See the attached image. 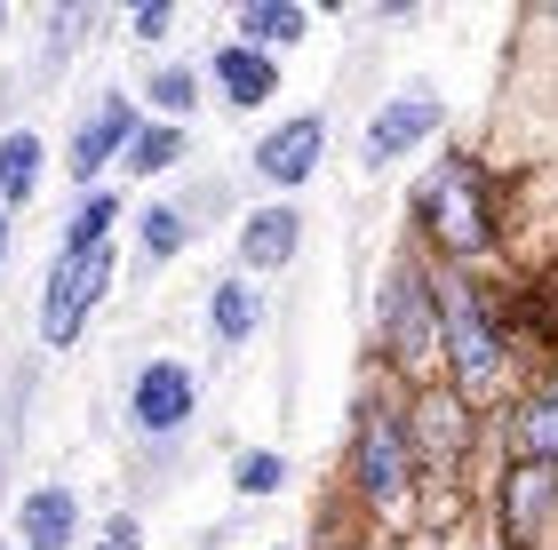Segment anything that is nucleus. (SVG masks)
Instances as JSON below:
<instances>
[{
  "label": "nucleus",
  "mask_w": 558,
  "mask_h": 550,
  "mask_svg": "<svg viewBox=\"0 0 558 550\" xmlns=\"http://www.w3.org/2000/svg\"><path fill=\"white\" fill-rule=\"evenodd\" d=\"M112 271H120V247H88V256H64L48 264V288H40V343L48 352H72L88 335L96 304L112 295Z\"/></svg>",
  "instance_id": "f257e3e1"
},
{
  "label": "nucleus",
  "mask_w": 558,
  "mask_h": 550,
  "mask_svg": "<svg viewBox=\"0 0 558 550\" xmlns=\"http://www.w3.org/2000/svg\"><path fill=\"white\" fill-rule=\"evenodd\" d=\"M430 304H439V343H447V359H454V391H463V399H487V391L502 383V343H495L487 304L471 295V280L430 288Z\"/></svg>",
  "instance_id": "f03ea898"
},
{
  "label": "nucleus",
  "mask_w": 558,
  "mask_h": 550,
  "mask_svg": "<svg viewBox=\"0 0 558 550\" xmlns=\"http://www.w3.org/2000/svg\"><path fill=\"white\" fill-rule=\"evenodd\" d=\"M351 479H360L367 511H384V518L408 511V479H415V439H408V423H391L384 407H360V447H351Z\"/></svg>",
  "instance_id": "7ed1b4c3"
},
{
  "label": "nucleus",
  "mask_w": 558,
  "mask_h": 550,
  "mask_svg": "<svg viewBox=\"0 0 558 550\" xmlns=\"http://www.w3.org/2000/svg\"><path fill=\"white\" fill-rule=\"evenodd\" d=\"M199 415V375L184 359H144L129 383V423L144 439H184Z\"/></svg>",
  "instance_id": "20e7f679"
},
{
  "label": "nucleus",
  "mask_w": 558,
  "mask_h": 550,
  "mask_svg": "<svg viewBox=\"0 0 558 550\" xmlns=\"http://www.w3.org/2000/svg\"><path fill=\"white\" fill-rule=\"evenodd\" d=\"M144 129V105L129 88H105L96 96V112H81V129H72V144H64V168H72V184L81 192H96V176L129 152V136Z\"/></svg>",
  "instance_id": "39448f33"
},
{
  "label": "nucleus",
  "mask_w": 558,
  "mask_h": 550,
  "mask_svg": "<svg viewBox=\"0 0 558 550\" xmlns=\"http://www.w3.org/2000/svg\"><path fill=\"white\" fill-rule=\"evenodd\" d=\"M423 223L439 232V247L447 256H478L487 247V216H478V176H471V160H447L439 176L423 184Z\"/></svg>",
  "instance_id": "423d86ee"
},
{
  "label": "nucleus",
  "mask_w": 558,
  "mask_h": 550,
  "mask_svg": "<svg viewBox=\"0 0 558 550\" xmlns=\"http://www.w3.org/2000/svg\"><path fill=\"white\" fill-rule=\"evenodd\" d=\"M430 343H439V304H430V280L415 264H399L384 280V352L399 367H423Z\"/></svg>",
  "instance_id": "0eeeda50"
},
{
  "label": "nucleus",
  "mask_w": 558,
  "mask_h": 550,
  "mask_svg": "<svg viewBox=\"0 0 558 550\" xmlns=\"http://www.w3.org/2000/svg\"><path fill=\"white\" fill-rule=\"evenodd\" d=\"M319 152H327V120H319V112H295V120H279V129L256 136L247 168H256L271 192H295V184L319 176Z\"/></svg>",
  "instance_id": "6e6552de"
},
{
  "label": "nucleus",
  "mask_w": 558,
  "mask_h": 550,
  "mask_svg": "<svg viewBox=\"0 0 558 550\" xmlns=\"http://www.w3.org/2000/svg\"><path fill=\"white\" fill-rule=\"evenodd\" d=\"M303 247V216L288 199H264V208L240 216V280H264V271H288Z\"/></svg>",
  "instance_id": "1a4fd4ad"
},
{
  "label": "nucleus",
  "mask_w": 558,
  "mask_h": 550,
  "mask_svg": "<svg viewBox=\"0 0 558 550\" xmlns=\"http://www.w3.org/2000/svg\"><path fill=\"white\" fill-rule=\"evenodd\" d=\"M16 550H72L81 542V494H72L64 479H40V487H24V503H16Z\"/></svg>",
  "instance_id": "9d476101"
},
{
  "label": "nucleus",
  "mask_w": 558,
  "mask_h": 550,
  "mask_svg": "<svg viewBox=\"0 0 558 550\" xmlns=\"http://www.w3.org/2000/svg\"><path fill=\"white\" fill-rule=\"evenodd\" d=\"M208 81L216 96L232 112H264L271 96H279V57H264V48H240V40H223L216 57H208Z\"/></svg>",
  "instance_id": "9b49d317"
},
{
  "label": "nucleus",
  "mask_w": 558,
  "mask_h": 550,
  "mask_svg": "<svg viewBox=\"0 0 558 550\" xmlns=\"http://www.w3.org/2000/svg\"><path fill=\"white\" fill-rule=\"evenodd\" d=\"M430 129H439V96H391V105L367 120V160L391 168V160L408 152V144H423Z\"/></svg>",
  "instance_id": "f8f14e48"
},
{
  "label": "nucleus",
  "mask_w": 558,
  "mask_h": 550,
  "mask_svg": "<svg viewBox=\"0 0 558 550\" xmlns=\"http://www.w3.org/2000/svg\"><path fill=\"white\" fill-rule=\"evenodd\" d=\"M303 33H312V9H295V0H240V9H232V40L264 48V57L295 48Z\"/></svg>",
  "instance_id": "ddd939ff"
},
{
  "label": "nucleus",
  "mask_w": 558,
  "mask_h": 550,
  "mask_svg": "<svg viewBox=\"0 0 558 550\" xmlns=\"http://www.w3.org/2000/svg\"><path fill=\"white\" fill-rule=\"evenodd\" d=\"M256 328H264V295H256V280H216L208 288V335H216V352H240V343H256Z\"/></svg>",
  "instance_id": "4468645a"
},
{
  "label": "nucleus",
  "mask_w": 558,
  "mask_h": 550,
  "mask_svg": "<svg viewBox=\"0 0 558 550\" xmlns=\"http://www.w3.org/2000/svg\"><path fill=\"white\" fill-rule=\"evenodd\" d=\"M40 168H48L40 129H0V216L24 208V199L40 192Z\"/></svg>",
  "instance_id": "2eb2a0df"
},
{
  "label": "nucleus",
  "mask_w": 558,
  "mask_h": 550,
  "mask_svg": "<svg viewBox=\"0 0 558 550\" xmlns=\"http://www.w3.org/2000/svg\"><path fill=\"white\" fill-rule=\"evenodd\" d=\"M192 247V216L175 208V199H144L136 208V264L144 271H160V264H175Z\"/></svg>",
  "instance_id": "dca6fc26"
},
{
  "label": "nucleus",
  "mask_w": 558,
  "mask_h": 550,
  "mask_svg": "<svg viewBox=\"0 0 558 550\" xmlns=\"http://www.w3.org/2000/svg\"><path fill=\"white\" fill-rule=\"evenodd\" d=\"M88 33H96V0H64V9H48V24H40V81H64L72 48H81Z\"/></svg>",
  "instance_id": "f3484780"
},
{
  "label": "nucleus",
  "mask_w": 558,
  "mask_h": 550,
  "mask_svg": "<svg viewBox=\"0 0 558 550\" xmlns=\"http://www.w3.org/2000/svg\"><path fill=\"white\" fill-rule=\"evenodd\" d=\"M129 216V199L120 192H81L64 216V256H88V247H112V223Z\"/></svg>",
  "instance_id": "a211bd4d"
},
{
  "label": "nucleus",
  "mask_w": 558,
  "mask_h": 550,
  "mask_svg": "<svg viewBox=\"0 0 558 550\" xmlns=\"http://www.w3.org/2000/svg\"><path fill=\"white\" fill-rule=\"evenodd\" d=\"M192 152V129H175V120H144V129L129 136V152H120V168L129 176H160V168H175Z\"/></svg>",
  "instance_id": "6ab92c4d"
},
{
  "label": "nucleus",
  "mask_w": 558,
  "mask_h": 550,
  "mask_svg": "<svg viewBox=\"0 0 558 550\" xmlns=\"http://www.w3.org/2000/svg\"><path fill=\"white\" fill-rule=\"evenodd\" d=\"M144 105L184 129V120L199 112V72H184V64H151V72H144Z\"/></svg>",
  "instance_id": "aec40b11"
},
{
  "label": "nucleus",
  "mask_w": 558,
  "mask_h": 550,
  "mask_svg": "<svg viewBox=\"0 0 558 550\" xmlns=\"http://www.w3.org/2000/svg\"><path fill=\"white\" fill-rule=\"evenodd\" d=\"M502 511H511L519 535H535L543 511H550V470H543V463H519L511 479H502Z\"/></svg>",
  "instance_id": "412c9836"
},
{
  "label": "nucleus",
  "mask_w": 558,
  "mask_h": 550,
  "mask_svg": "<svg viewBox=\"0 0 558 550\" xmlns=\"http://www.w3.org/2000/svg\"><path fill=\"white\" fill-rule=\"evenodd\" d=\"M232 487L247 503H264V494L288 487V455H279V447H247V455H232Z\"/></svg>",
  "instance_id": "4be33fe9"
},
{
  "label": "nucleus",
  "mask_w": 558,
  "mask_h": 550,
  "mask_svg": "<svg viewBox=\"0 0 558 550\" xmlns=\"http://www.w3.org/2000/svg\"><path fill=\"white\" fill-rule=\"evenodd\" d=\"M519 447H526V463H558V407L550 399H526L519 407Z\"/></svg>",
  "instance_id": "5701e85b"
},
{
  "label": "nucleus",
  "mask_w": 558,
  "mask_h": 550,
  "mask_svg": "<svg viewBox=\"0 0 558 550\" xmlns=\"http://www.w3.org/2000/svg\"><path fill=\"white\" fill-rule=\"evenodd\" d=\"M129 33L151 48V40H168L175 33V9H168V0H136V9H129Z\"/></svg>",
  "instance_id": "b1692460"
},
{
  "label": "nucleus",
  "mask_w": 558,
  "mask_h": 550,
  "mask_svg": "<svg viewBox=\"0 0 558 550\" xmlns=\"http://www.w3.org/2000/svg\"><path fill=\"white\" fill-rule=\"evenodd\" d=\"M415 431H423L430 447H454V399H430V407L415 415ZM415 431H408V439H415Z\"/></svg>",
  "instance_id": "393cba45"
},
{
  "label": "nucleus",
  "mask_w": 558,
  "mask_h": 550,
  "mask_svg": "<svg viewBox=\"0 0 558 550\" xmlns=\"http://www.w3.org/2000/svg\"><path fill=\"white\" fill-rule=\"evenodd\" d=\"M105 542H120V550H144V518H136V511H112V518H105Z\"/></svg>",
  "instance_id": "a878e982"
},
{
  "label": "nucleus",
  "mask_w": 558,
  "mask_h": 550,
  "mask_svg": "<svg viewBox=\"0 0 558 550\" xmlns=\"http://www.w3.org/2000/svg\"><path fill=\"white\" fill-rule=\"evenodd\" d=\"M0 271H9V216H0Z\"/></svg>",
  "instance_id": "bb28decb"
},
{
  "label": "nucleus",
  "mask_w": 558,
  "mask_h": 550,
  "mask_svg": "<svg viewBox=\"0 0 558 550\" xmlns=\"http://www.w3.org/2000/svg\"><path fill=\"white\" fill-rule=\"evenodd\" d=\"M0 494H9V447H0Z\"/></svg>",
  "instance_id": "cd10ccee"
},
{
  "label": "nucleus",
  "mask_w": 558,
  "mask_h": 550,
  "mask_svg": "<svg viewBox=\"0 0 558 550\" xmlns=\"http://www.w3.org/2000/svg\"><path fill=\"white\" fill-rule=\"evenodd\" d=\"M88 550H120V542H105V535H96V542H88Z\"/></svg>",
  "instance_id": "c85d7f7f"
},
{
  "label": "nucleus",
  "mask_w": 558,
  "mask_h": 550,
  "mask_svg": "<svg viewBox=\"0 0 558 550\" xmlns=\"http://www.w3.org/2000/svg\"><path fill=\"white\" fill-rule=\"evenodd\" d=\"M543 399H550V407H558V383H550V391H543Z\"/></svg>",
  "instance_id": "c756f323"
},
{
  "label": "nucleus",
  "mask_w": 558,
  "mask_h": 550,
  "mask_svg": "<svg viewBox=\"0 0 558 550\" xmlns=\"http://www.w3.org/2000/svg\"><path fill=\"white\" fill-rule=\"evenodd\" d=\"M0 33H9V9H0Z\"/></svg>",
  "instance_id": "7c9ffc66"
},
{
  "label": "nucleus",
  "mask_w": 558,
  "mask_h": 550,
  "mask_svg": "<svg viewBox=\"0 0 558 550\" xmlns=\"http://www.w3.org/2000/svg\"><path fill=\"white\" fill-rule=\"evenodd\" d=\"M0 550H16V542H0Z\"/></svg>",
  "instance_id": "2f4dec72"
}]
</instances>
